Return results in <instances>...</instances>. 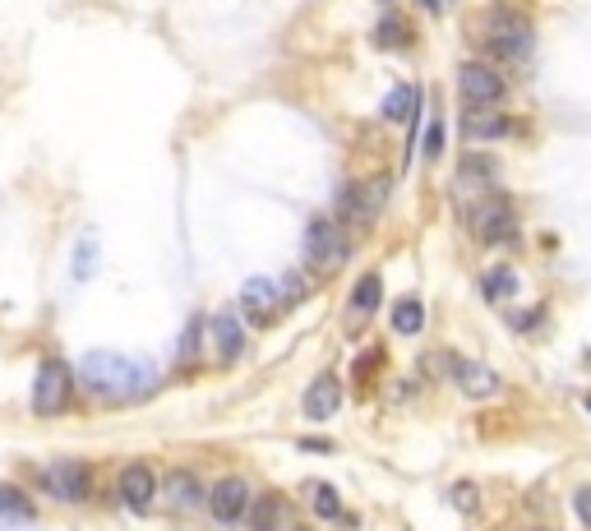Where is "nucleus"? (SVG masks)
Here are the masks:
<instances>
[{
  "instance_id": "obj_11",
  "label": "nucleus",
  "mask_w": 591,
  "mask_h": 531,
  "mask_svg": "<svg viewBox=\"0 0 591 531\" xmlns=\"http://www.w3.org/2000/svg\"><path fill=\"white\" fill-rule=\"evenodd\" d=\"M162 499H167L171 513H194V508H204L208 495H204V485H199V476L185 467L167 471V481H162Z\"/></svg>"
},
{
  "instance_id": "obj_25",
  "label": "nucleus",
  "mask_w": 591,
  "mask_h": 531,
  "mask_svg": "<svg viewBox=\"0 0 591 531\" xmlns=\"http://www.w3.org/2000/svg\"><path fill=\"white\" fill-rule=\"evenodd\" d=\"M495 176V162L490 157H467L462 162V181H490Z\"/></svg>"
},
{
  "instance_id": "obj_28",
  "label": "nucleus",
  "mask_w": 591,
  "mask_h": 531,
  "mask_svg": "<svg viewBox=\"0 0 591 531\" xmlns=\"http://www.w3.org/2000/svg\"><path fill=\"white\" fill-rule=\"evenodd\" d=\"M573 508H578V518H582V527H591V485H582L578 495H573Z\"/></svg>"
},
{
  "instance_id": "obj_32",
  "label": "nucleus",
  "mask_w": 591,
  "mask_h": 531,
  "mask_svg": "<svg viewBox=\"0 0 591 531\" xmlns=\"http://www.w3.org/2000/svg\"><path fill=\"white\" fill-rule=\"evenodd\" d=\"M425 10H430V14H439V10H444V0H425Z\"/></svg>"
},
{
  "instance_id": "obj_17",
  "label": "nucleus",
  "mask_w": 591,
  "mask_h": 531,
  "mask_svg": "<svg viewBox=\"0 0 591 531\" xmlns=\"http://www.w3.org/2000/svg\"><path fill=\"white\" fill-rule=\"evenodd\" d=\"M416 111H421V88L398 84V88H393V93H388V102H384V116H388V121H407V125H411L407 157H411V148H416Z\"/></svg>"
},
{
  "instance_id": "obj_19",
  "label": "nucleus",
  "mask_w": 591,
  "mask_h": 531,
  "mask_svg": "<svg viewBox=\"0 0 591 531\" xmlns=\"http://www.w3.org/2000/svg\"><path fill=\"white\" fill-rule=\"evenodd\" d=\"M33 518H37L33 499L19 485H0V527H19V522H33Z\"/></svg>"
},
{
  "instance_id": "obj_2",
  "label": "nucleus",
  "mask_w": 591,
  "mask_h": 531,
  "mask_svg": "<svg viewBox=\"0 0 591 531\" xmlns=\"http://www.w3.org/2000/svg\"><path fill=\"white\" fill-rule=\"evenodd\" d=\"M471 227H476V236H481L485 245H495V250H513L522 236L518 227V208L508 204V199H481L476 204V213H471Z\"/></svg>"
},
{
  "instance_id": "obj_14",
  "label": "nucleus",
  "mask_w": 591,
  "mask_h": 531,
  "mask_svg": "<svg viewBox=\"0 0 591 531\" xmlns=\"http://www.w3.org/2000/svg\"><path fill=\"white\" fill-rule=\"evenodd\" d=\"M379 204H384V185H342L338 190V213L351 222H374V213H379Z\"/></svg>"
},
{
  "instance_id": "obj_13",
  "label": "nucleus",
  "mask_w": 591,
  "mask_h": 531,
  "mask_svg": "<svg viewBox=\"0 0 591 531\" xmlns=\"http://www.w3.org/2000/svg\"><path fill=\"white\" fill-rule=\"evenodd\" d=\"M241 310L250 314L254 324H273L282 310V287L278 282H268V278H250L241 291Z\"/></svg>"
},
{
  "instance_id": "obj_7",
  "label": "nucleus",
  "mask_w": 591,
  "mask_h": 531,
  "mask_svg": "<svg viewBox=\"0 0 591 531\" xmlns=\"http://www.w3.org/2000/svg\"><path fill=\"white\" fill-rule=\"evenodd\" d=\"M458 93L467 97V107H499V102L508 97V88H504V79H499L490 65L462 61L458 65Z\"/></svg>"
},
{
  "instance_id": "obj_5",
  "label": "nucleus",
  "mask_w": 591,
  "mask_h": 531,
  "mask_svg": "<svg viewBox=\"0 0 591 531\" xmlns=\"http://www.w3.org/2000/svg\"><path fill=\"white\" fill-rule=\"evenodd\" d=\"M37 481L56 504H84L93 495V467L88 462H51Z\"/></svg>"
},
{
  "instance_id": "obj_24",
  "label": "nucleus",
  "mask_w": 591,
  "mask_h": 531,
  "mask_svg": "<svg viewBox=\"0 0 591 531\" xmlns=\"http://www.w3.org/2000/svg\"><path fill=\"white\" fill-rule=\"evenodd\" d=\"M93 268H97V241H79V250H74V278L88 282Z\"/></svg>"
},
{
  "instance_id": "obj_23",
  "label": "nucleus",
  "mask_w": 591,
  "mask_h": 531,
  "mask_svg": "<svg viewBox=\"0 0 591 531\" xmlns=\"http://www.w3.org/2000/svg\"><path fill=\"white\" fill-rule=\"evenodd\" d=\"M393 328H398V333H421L425 328V305L421 301H398L393 305Z\"/></svg>"
},
{
  "instance_id": "obj_30",
  "label": "nucleus",
  "mask_w": 591,
  "mask_h": 531,
  "mask_svg": "<svg viewBox=\"0 0 591 531\" xmlns=\"http://www.w3.org/2000/svg\"><path fill=\"white\" fill-rule=\"evenodd\" d=\"M453 499H458L462 513H471V508H476V504H471V499H476V490H471V485H453Z\"/></svg>"
},
{
  "instance_id": "obj_12",
  "label": "nucleus",
  "mask_w": 591,
  "mask_h": 531,
  "mask_svg": "<svg viewBox=\"0 0 591 531\" xmlns=\"http://www.w3.org/2000/svg\"><path fill=\"white\" fill-rule=\"evenodd\" d=\"M448 365H453V384H458L462 393H467V398H476V402H481V398H495L499 388H504V384H499V375H495V370H490V365H481V361H467V356H453Z\"/></svg>"
},
{
  "instance_id": "obj_6",
  "label": "nucleus",
  "mask_w": 591,
  "mask_h": 531,
  "mask_svg": "<svg viewBox=\"0 0 591 531\" xmlns=\"http://www.w3.org/2000/svg\"><path fill=\"white\" fill-rule=\"evenodd\" d=\"M347 254H351L347 236H342V231L333 227L328 218H314L310 227H305V259H310L319 273H333V268H342V264H347Z\"/></svg>"
},
{
  "instance_id": "obj_27",
  "label": "nucleus",
  "mask_w": 591,
  "mask_h": 531,
  "mask_svg": "<svg viewBox=\"0 0 591 531\" xmlns=\"http://www.w3.org/2000/svg\"><path fill=\"white\" fill-rule=\"evenodd\" d=\"M199 333H204V319H194L190 328H185V338H181V361H190L194 347H199Z\"/></svg>"
},
{
  "instance_id": "obj_18",
  "label": "nucleus",
  "mask_w": 591,
  "mask_h": 531,
  "mask_svg": "<svg viewBox=\"0 0 591 531\" xmlns=\"http://www.w3.org/2000/svg\"><path fill=\"white\" fill-rule=\"evenodd\" d=\"M208 328H213V347H218L222 361H236V356L245 351V328H241V319H236L231 310L213 314V324H208Z\"/></svg>"
},
{
  "instance_id": "obj_1",
  "label": "nucleus",
  "mask_w": 591,
  "mask_h": 531,
  "mask_svg": "<svg viewBox=\"0 0 591 531\" xmlns=\"http://www.w3.org/2000/svg\"><path fill=\"white\" fill-rule=\"evenodd\" d=\"M79 379L102 402H144L157 388V370L148 361H134L121 351H88L79 365Z\"/></svg>"
},
{
  "instance_id": "obj_20",
  "label": "nucleus",
  "mask_w": 591,
  "mask_h": 531,
  "mask_svg": "<svg viewBox=\"0 0 591 531\" xmlns=\"http://www.w3.org/2000/svg\"><path fill=\"white\" fill-rule=\"evenodd\" d=\"M379 301H384V278H379V273H365V278L356 282V291H351V314H374Z\"/></svg>"
},
{
  "instance_id": "obj_8",
  "label": "nucleus",
  "mask_w": 591,
  "mask_h": 531,
  "mask_svg": "<svg viewBox=\"0 0 591 531\" xmlns=\"http://www.w3.org/2000/svg\"><path fill=\"white\" fill-rule=\"evenodd\" d=\"M250 504H254V495L241 476H222V481L208 490V513L218 522H241L245 513H250Z\"/></svg>"
},
{
  "instance_id": "obj_29",
  "label": "nucleus",
  "mask_w": 591,
  "mask_h": 531,
  "mask_svg": "<svg viewBox=\"0 0 591 531\" xmlns=\"http://www.w3.org/2000/svg\"><path fill=\"white\" fill-rule=\"evenodd\" d=\"M393 24H398V19H384V24H379V42H384V47L402 42V28H393Z\"/></svg>"
},
{
  "instance_id": "obj_3",
  "label": "nucleus",
  "mask_w": 591,
  "mask_h": 531,
  "mask_svg": "<svg viewBox=\"0 0 591 531\" xmlns=\"http://www.w3.org/2000/svg\"><path fill=\"white\" fill-rule=\"evenodd\" d=\"M74 402V375L65 361H42L33 379V411L37 416H61Z\"/></svg>"
},
{
  "instance_id": "obj_15",
  "label": "nucleus",
  "mask_w": 591,
  "mask_h": 531,
  "mask_svg": "<svg viewBox=\"0 0 591 531\" xmlns=\"http://www.w3.org/2000/svg\"><path fill=\"white\" fill-rule=\"evenodd\" d=\"M305 416L310 421H333V411L342 407V384H338V375H319L310 388H305Z\"/></svg>"
},
{
  "instance_id": "obj_9",
  "label": "nucleus",
  "mask_w": 591,
  "mask_h": 531,
  "mask_svg": "<svg viewBox=\"0 0 591 531\" xmlns=\"http://www.w3.org/2000/svg\"><path fill=\"white\" fill-rule=\"evenodd\" d=\"M116 495H121V504L130 508V513H148L157 499V476L148 462H130V467H121V481H116Z\"/></svg>"
},
{
  "instance_id": "obj_22",
  "label": "nucleus",
  "mask_w": 591,
  "mask_h": 531,
  "mask_svg": "<svg viewBox=\"0 0 591 531\" xmlns=\"http://www.w3.org/2000/svg\"><path fill=\"white\" fill-rule=\"evenodd\" d=\"M481 291L490 296V301H504V296L518 291V273H513V268H490V273L481 278Z\"/></svg>"
},
{
  "instance_id": "obj_16",
  "label": "nucleus",
  "mask_w": 591,
  "mask_h": 531,
  "mask_svg": "<svg viewBox=\"0 0 591 531\" xmlns=\"http://www.w3.org/2000/svg\"><path fill=\"white\" fill-rule=\"evenodd\" d=\"M291 522V504L278 495V490H268V495H259L250 504V527L254 531H287Z\"/></svg>"
},
{
  "instance_id": "obj_4",
  "label": "nucleus",
  "mask_w": 591,
  "mask_h": 531,
  "mask_svg": "<svg viewBox=\"0 0 591 531\" xmlns=\"http://www.w3.org/2000/svg\"><path fill=\"white\" fill-rule=\"evenodd\" d=\"M485 51H490L495 61H508V65L527 61V56H531L527 19H518V14H495V19L485 24Z\"/></svg>"
},
{
  "instance_id": "obj_33",
  "label": "nucleus",
  "mask_w": 591,
  "mask_h": 531,
  "mask_svg": "<svg viewBox=\"0 0 591 531\" xmlns=\"http://www.w3.org/2000/svg\"><path fill=\"white\" fill-rule=\"evenodd\" d=\"M587 411H591V398H587Z\"/></svg>"
},
{
  "instance_id": "obj_26",
  "label": "nucleus",
  "mask_w": 591,
  "mask_h": 531,
  "mask_svg": "<svg viewBox=\"0 0 591 531\" xmlns=\"http://www.w3.org/2000/svg\"><path fill=\"white\" fill-rule=\"evenodd\" d=\"M439 153H444V121H435L430 130H425V157L435 162Z\"/></svg>"
},
{
  "instance_id": "obj_10",
  "label": "nucleus",
  "mask_w": 591,
  "mask_h": 531,
  "mask_svg": "<svg viewBox=\"0 0 591 531\" xmlns=\"http://www.w3.org/2000/svg\"><path fill=\"white\" fill-rule=\"evenodd\" d=\"M513 130H518V125L495 107H467L462 111V139H471V144H495V139H508Z\"/></svg>"
},
{
  "instance_id": "obj_21",
  "label": "nucleus",
  "mask_w": 591,
  "mask_h": 531,
  "mask_svg": "<svg viewBox=\"0 0 591 531\" xmlns=\"http://www.w3.org/2000/svg\"><path fill=\"white\" fill-rule=\"evenodd\" d=\"M305 499H310L314 518H342V495L333 490V485L310 481V485H305Z\"/></svg>"
},
{
  "instance_id": "obj_31",
  "label": "nucleus",
  "mask_w": 591,
  "mask_h": 531,
  "mask_svg": "<svg viewBox=\"0 0 591 531\" xmlns=\"http://www.w3.org/2000/svg\"><path fill=\"white\" fill-rule=\"evenodd\" d=\"M536 319H541V310H527V314H513L508 324L513 328H536Z\"/></svg>"
}]
</instances>
